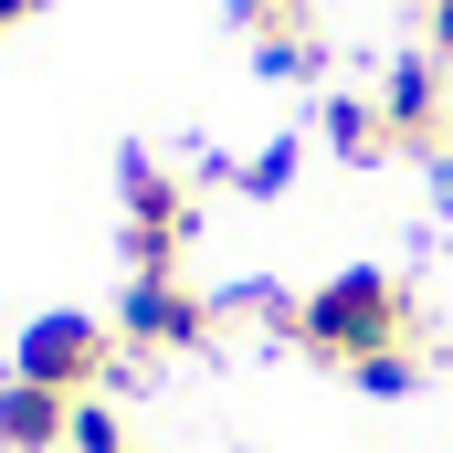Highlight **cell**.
I'll use <instances>...</instances> for the list:
<instances>
[{
    "instance_id": "obj_1",
    "label": "cell",
    "mask_w": 453,
    "mask_h": 453,
    "mask_svg": "<svg viewBox=\"0 0 453 453\" xmlns=\"http://www.w3.org/2000/svg\"><path fill=\"white\" fill-rule=\"evenodd\" d=\"M401 338H411V296L380 264H348V274H327L296 306V348L327 358V369H358V358H380V348H401Z\"/></svg>"
},
{
    "instance_id": "obj_2",
    "label": "cell",
    "mask_w": 453,
    "mask_h": 453,
    "mask_svg": "<svg viewBox=\"0 0 453 453\" xmlns=\"http://www.w3.org/2000/svg\"><path fill=\"white\" fill-rule=\"evenodd\" d=\"M11 380L64 390V401H96V390L127 380V369H116V327H106V317H85V306H53V317H32V327H21Z\"/></svg>"
},
{
    "instance_id": "obj_3",
    "label": "cell",
    "mask_w": 453,
    "mask_h": 453,
    "mask_svg": "<svg viewBox=\"0 0 453 453\" xmlns=\"http://www.w3.org/2000/svg\"><path fill=\"white\" fill-rule=\"evenodd\" d=\"M116 190H127V264H137V274H180V253H190V232H201V201H190L148 148L116 158Z\"/></svg>"
},
{
    "instance_id": "obj_4",
    "label": "cell",
    "mask_w": 453,
    "mask_h": 453,
    "mask_svg": "<svg viewBox=\"0 0 453 453\" xmlns=\"http://www.w3.org/2000/svg\"><path fill=\"white\" fill-rule=\"evenodd\" d=\"M211 296L201 285H180V274H137L127 285V306H116V348H137V358H180V348L211 338Z\"/></svg>"
},
{
    "instance_id": "obj_5",
    "label": "cell",
    "mask_w": 453,
    "mask_h": 453,
    "mask_svg": "<svg viewBox=\"0 0 453 453\" xmlns=\"http://www.w3.org/2000/svg\"><path fill=\"white\" fill-rule=\"evenodd\" d=\"M380 116H390V148H411V158H443V137H453L443 53H401V64H390V85H380Z\"/></svg>"
},
{
    "instance_id": "obj_6",
    "label": "cell",
    "mask_w": 453,
    "mask_h": 453,
    "mask_svg": "<svg viewBox=\"0 0 453 453\" xmlns=\"http://www.w3.org/2000/svg\"><path fill=\"white\" fill-rule=\"evenodd\" d=\"M64 443H74V401L32 390V380H0V453H64Z\"/></svg>"
},
{
    "instance_id": "obj_7",
    "label": "cell",
    "mask_w": 453,
    "mask_h": 453,
    "mask_svg": "<svg viewBox=\"0 0 453 453\" xmlns=\"http://www.w3.org/2000/svg\"><path fill=\"white\" fill-rule=\"evenodd\" d=\"M327 148H338L348 169H380V158H390V116H380V96H327Z\"/></svg>"
},
{
    "instance_id": "obj_8",
    "label": "cell",
    "mask_w": 453,
    "mask_h": 453,
    "mask_svg": "<svg viewBox=\"0 0 453 453\" xmlns=\"http://www.w3.org/2000/svg\"><path fill=\"white\" fill-rule=\"evenodd\" d=\"M232 21L253 32V53H264V42H306V32H317V0H232Z\"/></svg>"
},
{
    "instance_id": "obj_9",
    "label": "cell",
    "mask_w": 453,
    "mask_h": 453,
    "mask_svg": "<svg viewBox=\"0 0 453 453\" xmlns=\"http://www.w3.org/2000/svg\"><path fill=\"white\" fill-rule=\"evenodd\" d=\"M369 401H401V390H422V338H401V348H380V358H358L348 369Z\"/></svg>"
},
{
    "instance_id": "obj_10",
    "label": "cell",
    "mask_w": 453,
    "mask_h": 453,
    "mask_svg": "<svg viewBox=\"0 0 453 453\" xmlns=\"http://www.w3.org/2000/svg\"><path fill=\"white\" fill-rule=\"evenodd\" d=\"M253 64H264L274 85H306V74H327V32H306V42H264Z\"/></svg>"
},
{
    "instance_id": "obj_11",
    "label": "cell",
    "mask_w": 453,
    "mask_h": 453,
    "mask_svg": "<svg viewBox=\"0 0 453 453\" xmlns=\"http://www.w3.org/2000/svg\"><path fill=\"white\" fill-rule=\"evenodd\" d=\"M232 180H242V201H274V190L296 180V137H274V148H264L253 169H232Z\"/></svg>"
},
{
    "instance_id": "obj_12",
    "label": "cell",
    "mask_w": 453,
    "mask_h": 453,
    "mask_svg": "<svg viewBox=\"0 0 453 453\" xmlns=\"http://www.w3.org/2000/svg\"><path fill=\"white\" fill-rule=\"evenodd\" d=\"M74 453H127V422L106 401H74Z\"/></svg>"
},
{
    "instance_id": "obj_13",
    "label": "cell",
    "mask_w": 453,
    "mask_h": 453,
    "mask_svg": "<svg viewBox=\"0 0 453 453\" xmlns=\"http://www.w3.org/2000/svg\"><path fill=\"white\" fill-rule=\"evenodd\" d=\"M433 53L453 64V0H433Z\"/></svg>"
},
{
    "instance_id": "obj_14",
    "label": "cell",
    "mask_w": 453,
    "mask_h": 453,
    "mask_svg": "<svg viewBox=\"0 0 453 453\" xmlns=\"http://www.w3.org/2000/svg\"><path fill=\"white\" fill-rule=\"evenodd\" d=\"M32 11H42V0H0V32H21V21H32Z\"/></svg>"
},
{
    "instance_id": "obj_15",
    "label": "cell",
    "mask_w": 453,
    "mask_h": 453,
    "mask_svg": "<svg viewBox=\"0 0 453 453\" xmlns=\"http://www.w3.org/2000/svg\"><path fill=\"white\" fill-rule=\"evenodd\" d=\"M127 453H137V443H127Z\"/></svg>"
},
{
    "instance_id": "obj_16",
    "label": "cell",
    "mask_w": 453,
    "mask_h": 453,
    "mask_svg": "<svg viewBox=\"0 0 453 453\" xmlns=\"http://www.w3.org/2000/svg\"><path fill=\"white\" fill-rule=\"evenodd\" d=\"M443 148H453V137H443Z\"/></svg>"
}]
</instances>
